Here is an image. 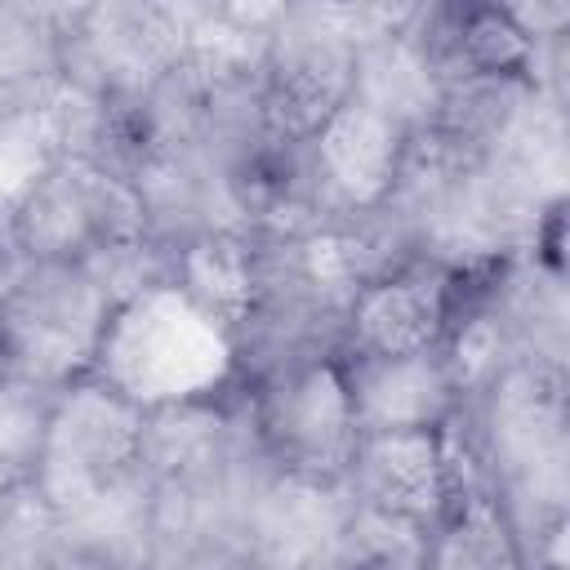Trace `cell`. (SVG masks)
Masks as SVG:
<instances>
[{"mask_svg": "<svg viewBox=\"0 0 570 570\" xmlns=\"http://www.w3.org/2000/svg\"><path fill=\"white\" fill-rule=\"evenodd\" d=\"M94 379L151 414L240 387V352L178 285H156L111 312Z\"/></svg>", "mask_w": 570, "mask_h": 570, "instance_id": "obj_1", "label": "cell"}, {"mask_svg": "<svg viewBox=\"0 0 570 570\" xmlns=\"http://www.w3.org/2000/svg\"><path fill=\"white\" fill-rule=\"evenodd\" d=\"M147 485V410L94 374L62 387L40 468L31 476L36 503L53 517H80Z\"/></svg>", "mask_w": 570, "mask_h": 570, "instance_id": "obj_2", "label": "cell"}, {"mask_svg": "<svg viewBox=\"0 0 570 570\" xmlns=\"http://www.w3.org/2000/svg\"><path fill=\"white\" fill-rule=\"evenodd\" d=\"M254 450L272 472L347 481L361 428L352 414L338 352L303 356L240 383Z\"/></svg>", "mask_w": 570, "mask_h": 570, "instance_id": "obj_3", "label": "cell"}, {"mask_svg": "<svg viewBox=\"0 0 570 570\" xmlns=\"http://www.w3.org/2000/svg\"><path fill=\"white\" fill-rule=\"evenodd\" d=\"M116 303L80 263H22L0 294L4 370L45 387L94 374Z\"/></svg>", "mask_w": 570, "mask_h": 570, "instance_id": "obj_4", "label": "cell"}, {"mask_svg": "<svg viewBox=\"0 0 570 570\" xmlns=\"http://www.w3.org/2000/svg\"><path fill=\"white\" fill-rule=\"evenodd\" d=\"M142 232H151L142 191L98 160H53L9 209L22 263H85L94 249Z\"/></svg>", "mask_w": 570, "mask_h": 570, "instance_id": "obj_5", "label": "cell"}, {"mask_svg": "<svg viewBox=\"0 0 570 570\" xmlns=\"http://www.w3.org/2000/svg\"><path fill=\"white\" fill-rule=\"evenodd\" d=\"M356 45L325 18V4H285L258 62L263 138L307 147V138L352 98Z\"/></svg>", "mask_w": 570, "mask_h": 570, "instance_id": "obj_6", "label": "cell"}, {"mask_svg": "<svg viewBox=\"0 0 570 570\" xmlns=\"http://www.w3.org/2000/svg\"><path fill=\"white\" fill-rule=\"evenodd\" d=\"M485 267H454L428 254H405L370 276L338 321L343 356H414L445 343L476 276Z\"/></svg>", "mask_w": 570, "mask_h": 570, "instance_id": "obj_7", "label": "cell"}, {"mask_svg": "<svg viewBox=\"0 0 570 570\" xmlns=\"http://www.w3.org/2000/svg\"><path fill=\"white\" fill-rule=\"evenodd\" d=\"M405 151H410V129L347 98L303 147L321 223L383 214L401 187Z\"/></svg>", "mask_w": 570, "mask_h": 570, "instance_id": "obj_8", "label": "cell"}, {"mask_svg": "<svg viewBox=\"0 0 570 570\" xmlns=\"http://www.w3.org/2000/svg\"><path fill=\"white\" fill-rule=\"evenodd\" d=\"M347 490L356 503L428 530L459 494L454 450L445 428L428 432H370L356 441Z\"/></svg>", "mask_w": 570, "mask_h": 570, "instance_id": "obj_9", "label": "cell"}, {"mask_svg": "<svg viewBox=\"0 0 570 570\" xmlns=\"http://www.w3.org/2000/svg\"><path fill=\"white\" fill-rule=\"evenodd\" d=\"M343 379L361 436L370 432H428L463 414V387L445 347L414 356H343Z\"/></svg>", "mask_w": 570, "mask_h": 570, "instance_id": "obj_10", "label": "cell"}, {"mask_svg": "<svg viewBox=\"0 0 570 570\" xmlns=\"http://www.w3.org/2000/svg\"><path fill=\"white\" fill-rule=\"evenodd\" d=\"M267 240L249 227H209L174 245V285L240 338L263 298Z\"/></svg>", "mask_w": 570, "mask_h": 570, "instance_id": "obj_11", "label": "cell"}, {"mask_svg": "<svg viewBox=\"0 0 570 570\" xmlns=\"http://www.w3.org/2000/svg\"><path fill=\"white\" fill-rule=\"evenodd\" d=\"M419 570H530V557L499 494L468 485L428 525Z\"/></svg>", "mask_w": 570, "mask_h": 570, "instance_id": "obj_12", "label": "cell"}, {"mask_svg": "<svg viewBox=\"0 0 570 570\" xmlns=\"http://www.w3.org/2000/svg\"><path fill=\"white\" fill-rule=\"evenodd\" d=\"M414 22V18H410ZM410 22L392 36H379L356 49V76H352V98L374 107L379 116L396 120L401 129L419 134L441 98V76L428 58V49L414 40Z\"/></svg>", "mask_w": 570, "mask_h": 570, "instance_id": "obj_13", "label": "cell"}, {"mask_svg": "<svg viewBox=\"0 0 570 570\" xmlns=\"http://www.w3.org/2000/svg\"><path fill=\"white\" fill-rule=\"evenodd\" d=\"M62 387H45L18 374L0 379V459L31 485L40 454H45V436L53 423Z\"/></svg>", "mask_w": 570, "mask_h": 570, "instance_id": "obj_14", "label": "cell"}, {"mask_svg": "<svg viewBox=\"0 0 570 570\" xmlns=\"http://www.w3.org/2000/svg\"><path fill=\"white\" fill-rule=\"evenodd\" d=\"M80 267L120 307V303L156 289V285H174V245L160 240L156 232H142V236H125V240H111V245L94 249Z\"/></svg>", "mask_w": 570, "mask_h": 570, "instance_id": "obj_15", "label": "cell"}, {"mask_svg": "<svg viewBox=\"0 0 570 570\" xmlns=\"http://www.w3.org/2000/svg\"><path fill=\"white\" fill-rule=\"evenodd\" d=\"M49 165H53V156H49L31 111L13 116V120H0V209L4 214L36 187V178Z\"/></svg>", "mask_w": 570, "mask_h": 570, "instance_id": "obj_16", "label": "cell"}, {"mask_svg": "<svg viewBox=\"0 0 570 570\" xmlns=\"http://www.w3.org/2000/svg\"><path fill=\"white\" fill-rule=\"evenodd\" d=\"M508 9V18H512V27L539 49V45H552V40H561L566 31H570V4L566 0H534V4H503Z\"/></svg>", "mask_w": 570, "mask_h": 570, "instance_id": "obj_17", "label": "cell"}, {"mask_svg": "<svg viewBox=\"0 0 570 570\" xmlns=\"http://www.w3.org/2000/svg\"><path fill=\"white\" fill-rule=\"evenodd\" d=\"M27 494H31V485H27V481H22V476L0 459V517H9Z\"/></svg>", "mask_w": 570, "mask_h": 570, "instance_id": "obj_18", "label": "cell"}, {"mask_svg": "<svg viewBox=\"0 0 570 570\" xmlns=\"http://www.w3.org/2000/svg\"><path fill=\"white\" fill-rule=\"evenodd\" d=\"M22 267V258H18V249H13V236H9V214L0 209V294H4V285L13 281V272Z\"/></svg>", "mask_w": 570, "mask_h": 570, "instance_id": "obj_19", "label": "cell"}, {"mask_svg": "<svg viewBox=\"0 0 570 570\" xmlns=\"http://www.w3.org/2000/svg\"><path fill=\"white\" fill-rule=\"evenodd\" d=\"M4 374H9V370H4V356H0V379H4Z\"/></svg>", "mask_w": 570, "mask_h": 570, "instance_id": "obj_20", "label": "cell"}]
</instances>
